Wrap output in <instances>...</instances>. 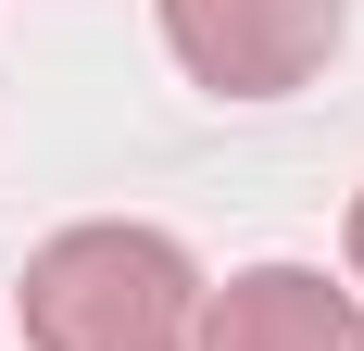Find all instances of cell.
Returning <instances> with one entry per match:
<instances>
[{"label":"cell","instance_id":"1","mask_svg":"<svg viewBox=\"0 0 364 351\" xmlns=\"http://www.w3.org/2000/svg\"><path fill=\"white\" fill-rule=\"evenodd\" d=\"M201 264L164 226H63L26 264V351H188Z\"/></svg>","mask_w":364,"mask_h":351},{"label":"cell","instance_id":"2","mask_svg":"<svg viewBox=\"0 0 364 351\" xmlns=\"http://www.w3.org/2000/svg\"><path fill=\"white\" fill-rule=\"evenodd\" d=\"M164 38L214 101H289L339 50V0H164Z\"/></svg>","mask_w":364,"mask_h":351},{"label":"cell","instance_id":"3","mask_svg":"<svg viewBox=\"0 0 364 351\" xmlns=\"http://www.w3.org/2000/svg\"><path fill=\"white\" fill-rule=\"evenodd\" d=\"M188 351H364V301L314 264H252V276L201 288V339Z\"/></svg>","mask_w":364,"mask_h":351},{"label":"cell","instance_id":"4","mask_svg":"<svg viewBox=\"0 0 364 351\" xmlns=\"http://www.w3.org/2000/svg\"><path fill=\"white\" fill-rule=\"evenodd\" d=\"M352 276H364V201H352Z\"/></svg>","mask_w":364,"mask_h":351}]
</instances>
